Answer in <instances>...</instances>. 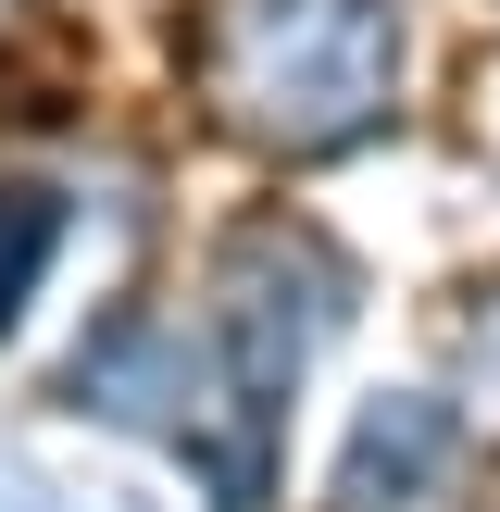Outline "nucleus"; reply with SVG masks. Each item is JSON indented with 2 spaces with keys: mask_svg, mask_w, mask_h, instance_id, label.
<instances>
[{
  "mask_svg": "<svg viewBox=\"0 0 500 512\" xmlns=\"http://www.w3.org/2000/svg\"><path fill=\"white\" fill-rule=\"evenodd\" d=\"M438 350H450V413L500 425V275L450 300V338H438Z\"/></svg>",
  "mask_w": 500,
  "mask_h": 512,
  "instance_id": "4",
  "label": "nucleus"
},
{
  "mask_svg": "<svg viewBox=\"0 0 500 512\" xmlns=\"http://www.w3.org/2000/svg\"><path fill=\"white\" fill-rule=\"evenodd\" d=\"M25 13H38V0H0V38H13V25H25Z\"/></svg>",
  "mask_w": 500,
  "mask_h": 512,
  "instance_id": "5",
  "label": "nucleus"
},
{
  "mask_svg": "<svg viewBox=\"0 0 500 512\" xmlns=\"http://www.w3.org/2000/svg\"><path fill=\"white\" fill-rule=\"evenodd\" d=\"M463 488V413L438 388H388L350 413V450H338V512H438Z\"/></svg>",
  "mask_w": 500,
  "mask_h": 512,
  "instance_id": "2",
  "label": "nucleus"
},
{
  "mask_svg": "<svg viewBox=\"0 0 500 512\" xmlns=\"http://www.w3.org/2000/svg\"><path fill=\"white\" fill-rule=\"evenodd\" d=\"M400 25H413V0H213L200 100L263 163L363 150L400 113Z\"/></svg>",
  "mask_w": 500,
  "mask_h": 512,
  "instance_id": "1",
  "label": "nucleus"
},
{
  "mask_svg": "<svg viewBox=\"0 0 500 512\" xmlns=\"http://www.w3.org/2000/svg\"><path fill=\"white\" fill-rule=\"evenodd\" d=\"M63 213H75L63 163H38V150H0V338H13L25 300H38L50 250H63Z\"/></svg>",
  "mask_w": 500,
  "mask_h": 512,
  "instance_id": "3",
  "label": "nucleus"
}]
</instances>
